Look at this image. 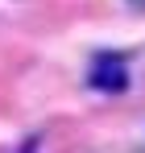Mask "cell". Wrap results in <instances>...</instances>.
<instances>
[{
	"label": "cell",
	"mask_w": 145,
	"mask_h": 153,
	"mask_svg": "<svg viewBox=\"0 0 145 153\" xmlns=\"http://www.w3.org/2000/svg\"><path fill=\"white\" fill-rule=\"evenodd\" d=\"M87 83L96 91H124L129 87V66L120 62V54H96L91 71H87Z\"/></svg>",
	"instance_id": "cell-1"
}]
</instances>
